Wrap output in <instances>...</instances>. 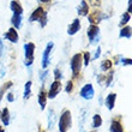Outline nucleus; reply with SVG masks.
Here are the masks:
<instances>
[{"label": "nucleus", "instance_id": "obj_1", "mask_svg": "<svg viewBox=\"0 0 132 132\" xmlns=\"http://www.w3.org/2000/svg\"><path fill=\"white\" fill-rule=\"evenodd\" d=\"M72 124V115L70 111H64V113L60 117L59 120V131L60 132H67Z\"/></svg>", "mask_w": 132, "mask_h": 132}, {"label": "nucleus", "instance_id": "obj_2", "mask_svg": "<svg viewBox=\"0 0 132 132\" xmlns=\"http://www.w3.org/2000/svg\"><path fill=\"white\" fill-rule=\"evenodd\" d=\"M34 52H35V45L32 42H28L24 45V65L31 66L34 63Z\"/></svg>", "mask_w": 132, "mask_h": 132}, {"label": "nucleus", "instance_id": "obj_3", "mask_svg": "<svg viewBox=\"0 0 132 132\" xmlns=\"http://www.w3.org/2000/svg\"><path fill=\"white\" fill-rule=\"evenodd\" d=\"M82 59L83 56L80 53H77L71 58V70H72L73 76L77 77L80 72V69H82Z\"/></svg>", "mask_w": 132, "mask_h": 132}, {"label": "nucleus", "instance_id": "obj_4", "mask_svg": "<svg viewBox=\"0 0 132 132\" xmlns=\"http://www.w3.org/2000/svg\"><path fill=\"white\" fill-rule=\"evenodd\" d=\"M88 37H89V41H90L91 45H95L96 42L98 41V38H100V29L96 27V25L91 24L89 28H88Z\"/></svg>", "mask_w": 132, "mask_h": 132}, {"label": "nucleus", "instance_id": "obj_5", "mask_svg": "<svg viewBox=\"0 0 132 132\" xmlns=\"http://www.w3.org/2000/svg\"><path fill=\"white\" fill-rule=\"evenodd\" d=\"M53 47H54V43L52 41L48 42L47 46L45 48V52L42 54V69H47L49 65V55H51V52H52Z\"/></svg>", "mask_w": 132, "mask_h": 132}, {"label": "nucleus", "instance_id": "obj_6", "mask_svg": "<svg viewBox=\"0 0 132 132\" xmlns=\"http://www.w3.org/2000/svg\"><path fill=\"white\" fill-rule=\"evenodd\" d=\"M94 95H95V90L91 84H85L82 88V90H80V96L84 100H91V98L94 97Z\"/></svg>", "mask_w": 132, "mask_h": 132}, {"label": "nucleus", "instance_id": "obj_7", "mask_svg": "<svg viewBox=\"0 0 132 132\" xmlns=\"http://www.w3.org/2000/svg\"><path fill=\"white\" fill-rule=\"evenodd\" d=\"M61 90V83H60V80H55V82H53L51 88H49V91L48 94H47V97L49 98H55L56 95L60 93Z\"/></svg>", "mask_w": 132, "mask_h": 132}, {"label": "nucleus", "instance_id": "obj_8", "mask_svg": "<svg viewBox=\"0 0 132 132\" xmlns=\"http://www.w3.org/2000/svg\"><path fill=\"white\" fill-rule=\"evenodd\" d=\"M103 17H106V16H103V14L101 13V11H94V12H91V13L88 16V19H89V23H90V24L96 25L102 21Z\"/></svg>", "mask_w": 132, "mask_h": 132}, {"label": "nucleus", "instance_id": "obj_9", "mask_svg": "<svg viewBox=\"0 0 132 132\" xmlns=\"http://www.w3.org/2000/svg\"><path fill=\"white\" fill-rule=\"evenodd\" d=\"M45 14H46L45 9H43V7H37V9H36V10L31 13V16H30V18H29V21L30 22L41 21V18L43 17Z\"/></svg>", "mask_w": 132, "mask_h": 132}, {"label": "nucleus", "instance_id": "obj_10", "mask_svg": "<svg viewBox=\"0 0 132 132\" xmlns=\"http://www.w3.org/2000/svg\"><path fill=\"white\" fill-rule=\"evenodd\" d=\"M80 30V21L78 18L76 19H73V22L70 24L69 29H67V34L69 35H75Z\"/></svg>", "mask_w": 132, "mask_h": 132}, {"label": "nucleus", "instance_id": "obj_11", "mask_svg": "<svg viewBox=\"0 0 132 132\" xmlns=\"http://www.w3.org/2000/svg\"><path fill=\"white\" fill-rule=\"evenodd\" d=\"M4 36H5V38H6V40H9V41H11V42H13V43H17V42H18V32H17V30H16L14 28L9 29V31L4 35Z\"/></svg>", "mask_w": 132, "mask_h": 132}, {"label": "nucleus", "instance_id": "obj_12", "mask_svg": "<svg viewBox=\"0 0 132 132\" xmlns=\"http://www.w3.org/2000/svg\"><path fill=\"white\" fill-rule=\"evenodd\" d=\"M115 100H117V94H114V93L108 94V96L106 97V100H104V104H106V107H107L109 111H112V109L114 108Z\"/></svg>", "mask_w": 132, "mask_h": 132}, {"label": "nucleus", "instance_id": "obj_13", "mask_svg": "<svg viewBox=\"0 0 132 132\" xmlns=\"http://www.w3.org/2000/svg\"><path fill=\"white\" fill-rule=\"evenodd\" d=\"M77 12H78L79 16H88V13H89V5H88L85 0L80 1V5L77 7Z\"/></svg>", "mask_w": 132, "mask_h": 132}, {"label": "nucleus", "instance_id": "obj_14", "mask_svg": "<svg viewBox=\"0 0 132 132\" xmlns=\"http://www.w3.org/2000/svg\"><path fill=\"white\" fill-rule=\"evenodd\" d=\"M10 7L11 10H12V12H13V14H23V7H22V5L18 1H16V0H12L10 4Z\"/></svg>", "mask_w": 132, "mask_h": 132}, {"label": "nucleus", "instance_id": "obj_15", "mask_svg": "<svg viewBox=\"0 0 132 132\" xmlns=\"http://www.w3.org/2000/svg\"><path fill=\"white\" fill-rule=\"evenodd\" d=\"M38 104H40V107L41 109H45L46 108V104H47V94H46V91L42 89L40 91V94H38Z\"/></svg>", "mask_w": 132, "mask_h": 132}, {"label": "nucleus", "instance_id": "obj_16", "mask_svg": "<svg viewBox=\"0 0 132 132\" xmlns=\"http://www.w3.org/2000/svg\"><path fill=\"white\" fill-rule=\"evenodd\" d=\"M111 132H124V129H122L121 122L119 121L118 119H114V120L112 121Z\"/></svg>", "mask_w": 132, "mask_h": 132}, {"label": "nucleus", "instance_id": "obj_17", "mask_svg": "<svg viewBox=\"0 0 132 132\" xmlns=\"http://www.w3.org/2000/svg\"><path fill=\"white\" fill-rule=\"evenodd\" d=\"M1 121L4 122V125L7 126L9 124H10V112H9V109L7 108H4L3 112H1Z\"/></svg>", "mask_w": 132, "mask_h": 132}, {"label": "nucleus", "instance_id": "obj_18", "mask_svg": "<svg viewBox=\"0 0 132 132\" xmlns=\"http://www.w3.org/2000/svg\"><path fill=\"white\" fill-rule=\"evenodd\" d=\"M11 22H12V24H13V28L14 29L21 28L22 16H21V14H13V16H12V19H11Z\"/></svg>", "mask_w": 132, "mask_h": 132}, {"label": "nucleus", "instance_id": "obj_19", "mask_svg": "<svg viewBox=\"0 0 132 132\" xmlns=\"http://www.w3.org/2000/svg\"><path fill=\"white\" fill-rule=\"evenodd\" d=\"M119 36L120 37H125V38H131V27H124L120 30Z\"/></svg>", "mask_w": 132, "mask_h": 132}, {"label": "nucleus", "instance_id": "obj_20", "mask_svg": "<svg viewBox=\"0 0 132 132\" xmlns=\"http://www.w3.org/2000/svg\"><path fill=\"white\" fill-rule=\"evenodd\" d=\"M31 85H32V83L30 80L27 82L24 85V98L25 100H28V98L30 97V94H31Z\"/></svg>", "mask_w": 132, "mask_h": 132}, {"label": "nucleus", "instance_id": "obj_21", "mask_svg": "<svg viewBox=\"0 0 132 132\" xmlns=\"http://www.w3.org/2000/svg\"><path fill=\"white\" fill-rule=\"evenodd\" d=\"M101 125H102V118H101V115L95 114L94 117H93V127L97 129Z\"/></svg>", "mask_w": 132, "mask_h": 132}, {"label": "nucleus", "instance_id": "obj_22", "mask_svg": "<svg viewBox=\"0 0 132 132\" xmlns=\"http://www.w3.org/2000/svg\"><path fill=\"white\" fill-rule=\"evenodd\" d=\"M130 19H131V13L125 12V13L121 16V21L119 22V25H120V27H124L125 24H127V23H129Z\"/></svg>", "mask_w": 132, "mask_h": 132}, {"label": "nucleus", "instance_id": "obj_23", "mask_svg": "<svg viewBox=\"0 0 132 132\" xmlns=\"http://www.w3.org/2000/svg\"><path fill=\"white\" fill-rule=\"evenodd\" d=\"M11 87H12V82H11V80H9V82H6L4 85H1V88H0V95L4 96V94H5Z\"/></svg>", "mask_w": 132, "mask_h": 132}, {"label": "nucleus", "instance_id": "obj_24", "mask_svg": "<svg viewBox=\"0 0 132 132\" xmlns=\"http://www.w3.org/2000/svg\"><path fill=\"white\" fill-rule=\"evenodd\" d=\"M112 67V61L111 60H103L101 64V70L102 71H108Z\"/></svg>", "mask_w": 132, "mask_h": 132}, {"label": "nucleus", "instance_id": "obj_25", "mask_svg": "<svg viewBox=\"0 0 132 132\" xmlns=\"http://www.w3.org/2000/svg\"><path fill=\"white\" fill-rule=\"evenodd\" d=\"M83 58H84V65L88 66V65H89V61H90V53L85 52L83 54Z\"/></svg>", "mask_w": 132, "mask_h": 132}, {"label": "nucleus", "instance_id": "obj_26", "mask_svg": "<svg viewBox=\"0 0 132 132\" xmlns=\"http://www.w3.org/2000/svg\"><path fill=\"white\" fill-rule=\"evenodd\" d=\"M65 90H66V93H72L73 91V83L71 82V80H69L67 82V84H66V88H65Z\"/></svg>", "mask_w": 132, "mask_h": 132}, {"label": "nucleus", "instance_id": "obj_27", "mask_svg": "<svg viewBox=\"0 0 132 132\" xmlns=\"http://www.w3.org/2000/svg\"><path fill=\"white\" fill-rule=\"evenodd\" d=\"M53 114H54V112H53V111L49 112V119H48V127H49V129H51V127H53V120H54Z\"/></svg>", "mask_w": 132, "mask_h": 132}, {"label": "nucleus", "instance_id": "obj_28", "mask_svg": "<svg viewBox=\"0 0 132 132\" xmlns=\"http://www.w3.org/2000/svg\"><path fill=\"white\" fill-rule=\"evenodd\" d=\"M54 77H55V80H60L61 78H63V75L60 73V71L58 69L54 70Z\"/></svg>", "mask_w": 132, "mask_h": 132}, {"label": "nucleus", "instance_id": "obj_29", "mask_svg": "<svg viewBox=\"0 0 132 132\" xmlns=\"http://www.w3.org/2000/svg\"><path fill=\"white\" fill-rule=\"evenodd\" d=\"M91 6H100L101 5V0H89Z\"/></svg>", "mask_w": 132, "mask_h": 132}, {"label": "nucleus", "instance_id": "obj_30", "mask_svg": "<svg viewBox=\"0 0 132 132\" xmlns=\"http://www.w3.org/2000/svg\"><path fill=\"white\" fill-rule=\"evenodd\" d=\"M47 76H48V72H47V71H43V72L40 73V78H41L42 83L45 82V79H46V77H47Z\"/></svg>", "mask_w": 132, "mask_h": 132}, {"label": "nucleus", "instance_id": "obj_31", "mask_svg": "<svg viewBox=\"0 0 132 132\" xmlns=\"http://www.w3.org/2000/svg\"><path fill=\"white\" fill-rule=\"evenodd\" d=\"M40 23H41V27H45L46 24H47V13L43 16V17L41 18V21H40Z\"/></svg>", "mask_w": 132, "mask_h": 132}, {"label": "nucleus", "instance_id": "obj_32", "mask_svg": "<svg viewBox=\"0 0 132 132\" xmlns=\"http://www.w3.org/2000/svg\"><path fill=\"white\" fill-rule=\"evenodd\" d=\"M100 54H101V47H97V48H96V52H95L94 59H93V60H96V59H98V56H100Z\"/></svg>", "mask_w": 132, "mask_h": 132}, {"label": "nucleus", "instance_id": "obj_33", "mask_svg": "<svg viewBox=\"0 0 132 132\" xmlns=\"http://www.w3.org/2000/svg\"><path fill=\"white\" fill-rule=\"evenodd\" d=\"M121 63L124 64V65H131L132 60L130 59V58H129V59H127V58H124V59H121Z\"/></svg>", "mask_w": 132, "mask_h": 132}, {"label": "nucleus", "instance_id": "obj_34", "mask_svg": "<svg viewBox=\"0 0 132 132\" xmlns=\"http://www.w3.org/2000/svg\"><path fill=\"white\" fill-rule=\"evenodd\" d=\"M13 100H14V95L12 94V93H9V94H7V101H9V102H12Z\"/></svg>", "mask_w": 132, "mask_h": 132}, {"label": "nucleus", "instance_id": "obj_35", "mask_svg": "<svg viewBox=\"0 0 132 132\" xmlns=\"http://www.w3.org/2000/svg\"><path fill=\"white\" fill-rule=\"evenodd\" d=\"M3 53H4V45H3L1 38H0V55H3Z\"/></svg>", "mask_w": 132, "mask_h": 132}, {"label": "nucleus", "instance_id": "obj_36", "mask_svg": "<svg viewBox=\"0 0 132 132\" xmlns=\"http://www.w3.org/2000/svg\"><path fill=\"white\" fill-rule=\"evenodd\" d=\"M131 0H129V11H127V12H129V13H131Z\"/></svg>", "mask_w": 132, "mask_h": 132}, {"label": "nucleus", "instance_id": "obj_37", "mask_svg": "<svg viewBox=\"0 0 132 132\" xmlns=\"http://www.w3.org/2000/svg\"><path fill=\"white\" fill-rule=\"evenodd\" d=\"M0 132H5V130H4L3 126H0Z\"/></svg>", "mask_w": 132, "mask_h": 132}, {"label": "nucleus", "instance_id": "obj_38", "mask_svg": "<svg viewBox=\"0 0 132 132\" xmlns=\"http://www.w3.org/2000/svg\"><path fill=\"white\" fill-rule=\"evenodd\" d=\"M40 1H42V3H48L49 0H40Z\"/></svg>", "mask_w": 132, "mask_h": 132}, {"label": "nucleus", "instance_id": "obj_39", "mask_svg": "<svg viewBox=\"0 0 132 132\" xmlns=\"http://www.w3.org/2000/svg\"><path fill=\"white\" fill-rule=\"evenodd\" d=\"M1 97H3V96H1V95H0V101H1Z\"/></svg>", "mask_w": 132, "mask_h": 132}, {"label": "nucleus", "instance_id": "obj_40", "mask_svg": "<svg viewBox=\"0 0 132 132\" xmlns=\"http://www.w3.org/2000/svg\"><path fill=\"white\" fill-rule=\"evenodd\" d=\"M0 67H1V63H0Z\"/></svg>", "mask_w": 132, "mask_h": 132}, {"label": "nucleus", "instance_id": "obj_41", "mask_svg": "<svg viewBox=\"0 0 132 132\" xmlns=\"http://www.w3.org/2000/svg\"><path fill=\"white\" fill-rule=\"evenodd\" d=\"M38 132H41V131H38Z\"/></svg>", "mask_w": 132, "mask_h": 132}]
</instances>
